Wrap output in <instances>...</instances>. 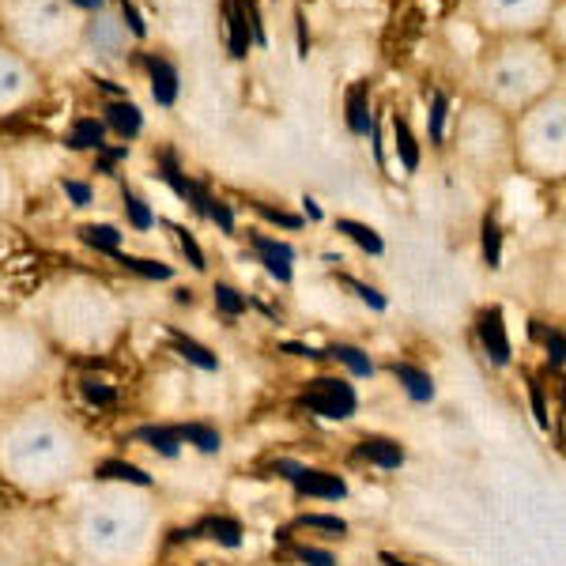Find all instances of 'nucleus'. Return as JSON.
Here are the masks:
<instances>
[{
  "label": "nucleus",
  "mask_w": 566,
  "mask_h": 566,
  "mask_svg": "<svg viewBox=\"0 0 566 566\" xmlns=\"http://www.w3.org/2000/svg\"><path fill=\"white\" fill-rule=\"evenodd\" d=\"M91 464V442L69 412L31 400L0 423V480L31 499L72 488Z\"/></svg>",
  "instance_id": "1"
},
{
  "label": "nucleus",
  "mask_w": 566,
  "mask_h": 566,
  "mask_svg": "<svg viewBox=\"0 0 566 566\" xmlns=\"http://www.w3.org/2000/svg\"><path fill=\"white\" fill-rule=\"evenodd\" d=\"M69 536L84 566H151L163 541V514L148 491L98 483L72 510Z\"/></svg>",
  "instance_id": "2"
},
{
  "label": "nucleus",
  "mask_w": 566,
  "mask_h": 566,
  "mask_svg": "<svg viewBox=\"0 0 566 566\" xmlns=\"http://www.w3.org/2000/svg\"><path fill=\"white\" fill-rule=\"evenodd\" d=\"M566 84L563 53L552 39H491L472 61L469 98L517 117L541 103L552 87Z\"/></svg>",
  "instance_id": "3"
},
{
  "label": "nucleus",
  "mask_w": 566,
  "mask_h": 566,
  "mask_svg": "<svg viewBox=\"0 0 566 566\" xmlns=\"http://www.w3.org/2000/svg\"><path fill=\"white\" fill-rule=\"evenodd\" d=\"M39 328L53 352L98 355L125 336V306L109 283L87 272H72L45 291Z\"/></svg>",
  "instance_id": "4"
},
{
  "label": "nucleus",
  "mask_w": 566,
  "mask_h": 566,
  "mask_svg": "<svg viewBox=\"0 0 566 566\" xmlns=\"http://www.w3.org/2000/svg\"><path fill=\"white\" fill-rule=\"evenodd\" d=\"M0 42L39 72L61 69L84 45V12L69 0H0Z\"/></svg>",
  "instance_id": "5"
},
{
  "label": "nucleus",
  "mask_w": 566,
  "mask_h": 566,
  "mask_svg": "<svg viewBox=\"0 0 566 566\" xmlns=\"http://www.w3.org/2000/svg\"><path fill=\"white\" fill-rule=\"evenodd\" d=\"M510 155L517 175L533 181L566 178V84L510 117Z\"/></svg>",
  "instance_id": "6"
},
{
  "label": "nucleus",
  "mask_w": 566,
  "mask_h": 566,
  "mask_svg": "<svg viewBox=\"0 0 566 566\" xmlns=\"http://www.w3.org/2000/svg\"><path fill=\"white\" fill-rule=\"evenodd\" d=\"M450 144L453 155L472 178L499 181L514 175V155H510V117L499 109L464 98L450 114Z\"/></svg>",
  "instance_id": "7"
},
{
  "label": "nucleus",
  "mask_w": 566,
  "mask_h": 566,
  "mask_svg": "<svg viewBox=\"0 0 566 566\" xmlns=\"http://www.w3.org/2000/svg\"><path fill=\"white\" fill-rule=\"evenodd\" d=\"M53 348L39 322L0 317V400L27 397L45 378Z\"/></svg>",
  "instance_id": "8"
},
{
  "label": "nucleus",
  "mask_w": 566,
  "mask_h": 566,
  "mask_svg": "<svg viewBox=\"0 0 566 566\" xmlns=\"http://www.w3.org/2000/svg\"><path fill=\"white\" fill-rule=\"evenodd\" d=\"M464 15L483 39H544L559 23L563 0H464Z\"/></svg>",
  "instance_id": "9"
},
{
  "label": "nucleus",
  "mask_w": 566,
  "mask_h": 566,
  "mask_svg": "<svg viewBox=\"0 0 566 566\" xmlns=\"http://www.w3.org/2000/svg\"><path fill=\"white\" fill-rule=\"evenodd\" d=\"M45 91V72H39L27 57L0 42V122L31 109Z\"/></svg>",
  "instance_id": "10"
},
{
  "label": "nucleus",
  "mask_w": 566,
  "mask_h": 566,
  "mask_svg": "<svg viewBox=\"0 0 566 566\" xmlns=\"http://www.w3.org/2000/svg\"><path fill=\"white\" fill-rule=\"evenodd\" d=\"M295 408H303L310 416H322V419H352L355 408H359V392L348 378H314L306 381V389L295 397Z\"/></svg>",
  "instance_id": "11"
},
{
  "label": "nucleus",
  "mask_w": 566,
  "mask_h": 566,
  "mask_svg": "<svg viewBox=\"0 0 566 566\" xmlns=\"http://www.w3.org/2000/svg\"><path fill=\"white\" fill-rule=\"evenodd\" d=\"M84 50H98V57L106 61L122 57L129 50V27L122 23V15L109 12V8L84 15V45H80V53Z\"/></svg>",
  "instance_id": "12"
},
{
  "label": "nucleus",
  "mask_w": 566,
  "mask_h": 566,
  "mask_svg": "<svg viewBox=\"0 0 566 566\" xmlns=\"http://www.w3.org/2000/svg\"><path fill=\"white\" fill-rule=\"evenodd\" d=\"M476 336H480V348L488 355L495 367H510L514 359V344H510V333H506V317H502V306H488L480 310L476 317Z\"/></svg>",
  "instance_id": "13"
},
{
  "label": "nucleus",
  "mask_w": 566,
  "mask_h": 566,
  "mask_svg": "<svg viewBox=\"0 0 566 566\" xmlns=\"http://www.w3.org/2000/svg\"><path fill=\"white\" fill-rule=\"evenodd\" d=\"M291 483H295L298 499H322V502L348 499V483H344V476H336V472H328V469H298L295 476H291Z\"/></svg>",
  "instance_id": "14"
},
{
  "label": "nucleus",
  "mask_w": 566,
  "mask_h": 566,
  "mask_svg": "<svg viewBox=\"0 0 566 566\" xmlns=\"http://www.w3.org/2000/svg\"><path fill=\"white\" fill-rule=\"evenodd\" d=\"M355 458L374 464V469H400V464L408 461L405 446L397 442V438H386V434H363L359 442H355Z\"/></svg>",
  "instance_id": "15"
},
{
  "label": "nucleus",
  "mask_w": 566,
  "mask_h": 566,
  "mask_svg": "<svg viewBox=\"0 0 566 566\" xmlns=\"http://www.w3.org/2000/svg\"><path fill=\"white\" fill-rule=\"evenodd\" d=\"M250 245L258 250V258H261V264L269 269V276L272 280H280V283H291V261H295V250H291L287 242H276V239H264V234H253L250 239Z\"/></svg>",
  "instance_id": "16"
},
{
  "label": "nucleus",
  "mask_w": 566,
  "mask_h": 566,
  "mask_svg": "<svg viewBox=\"0 0 566 566\" xmlns=\"http://www.w3.org/2000/svg\"><path fill=\"white\" fill-rule=\"evenodd\" d=\"M389 374L400 381V389L408 392V397L416 400V405H427V400H434V378L427 374L423 367H416V363H389Z\"/></svg>",
  "instance_id": "17"
},
{
  "label": "nucleus",
  "mask_w": 566,
  "mask_h": 566,
  "mask_svg": "<svg viewBox=\"0 0 566 566\" xmlns=\"http://www.w3.org/2000/svg\"><path fill=\"white\" fill-rule=\"evenodd\" d=\"M167 336H170L175 352L189 363V367H197V370H205V374H216V370H219V359H216V352H212V348H205V344L193 340V336H186V333H181V328H175V325L167 328Z\"/></svg>",
  "instance_id": "18"
},
{
  "label": "nucleus",
  "mask_w": 566,
  "mask_h": 566,
  "mask_svg": "<svg viewBox=\"0 0 566 566\" xmlns=\"http://www.w3.org/2000/svg\"><path fill=\"white\" fill-rule=\"evenodd\" d=\"M95 480L98 483H125V488H140V491H151V476L136 464H125V461H98L95 464Z\"/></svg>",
  "instance_id": "19"
},
{
  "label": "nucleus",
  "mask_w": 566,
  "mask_h": 566,
  "mask_svg": "<svg viewBox=\"0 0 566 566\" xmlns=\"http://www.w3.org/2000/svg\"><path fill=\"white\" fill-rule=\"evenodd\" d=\"M103 114H106V129H114L122 140H133V136L144 129L140 106L129 103V98H125V103H106Z\"/></svg>",
  "instance_id": "20"
},
{
  "label": "nucleus",
  "mask_w": 566,
  "mask_h": 566,
  "mask_svg": "<svg viewBox=\"0 0 566 566\" xmlns=\"http://www.w3.org/2000/svg\"><path fill=\"white\" fill-rule=\"evenodd\" d=\"M23 205V186H20V175H15L12 159L0 155V219H12L20 212Z\"/></svg>",
  "instance_id": "21"
},
{
  "label": "nucleus",
  "mask_w": 566,
  "mask_h": 566,
  "mask_svg": "<svg viewBox=\"0 0 566 566\" xmlns=\"http://www.w3.org/2000/svg\"><path fill=\"white\" fill-rule=\"evenodd\" d=\"M295 528L322 533V536H328V541H344V536L352 533V525L344 522V517H336V514H298L295 522L287 525V533H295Z\"/></svg>",
  "instance_id": "22"
},
{
  "label": "nucleus",
  "mask_w": 566,
  "mask_h": 566,
  "mask_svg": "<svg viewBox=\"0 0 566 566\" xmlns=\"http://www.w3.org/2000/svg\"><path fill=\"white\" fill-rule=\"evenodd\" d=\"M133 438H136V442L148 446V450L163 453V458H178V453H181L178 427H136Z\"/></svg>",
  "instance_id": "23"
},
{
  "label": "nucleus",
  "mask_w": 566,
  "mask_h": 566,
  "mask_svg": "<svg viewBox=\"0 0 566 566\" xmlns=\"http://www.w3.org/2000/svg\"><path fill=\"white\" fill-rule=\"evenodd\" d=\"M178 438H181V446H193V450L200 453H219L223 450V434L216 431L212 423H178Z\"/></svg>",
  "instance_id": "24"
},
{
  "label": "nucleus",
  "mask_w": 566,
  "mask_h": 566,
  "mask_svg": "<svg viewBox=\"0 0 566 566\" xmlns=\"http://www.w3.org/2000/svg\"><path fill=\"white\" fill-rule=\"evenodd\" d=\"M193 536H208V541H216L223 547H239L242 544V525L227 514L223 517H205V522L193 528Z\"/></svg>",
  "instance_id": "25"
},
{
  "label": "nucleus",
  "mask_w": 566,
  "mask_h": 566,
  "mask_svg": "<svg viewBox=\"0 0 566 566\" xmlns=\"http://www.w3.org/2000/svg\"><path fill=\"white\" fill-rule=\"evenodd\" d=\"M80 239H84L91 250H98V253H122V242H125V234L117 231V227H109V223H84L80 227Z\"/></svg>",
  "instance_id": "26"
},
{
  "label": "nucleus",
  "mask_w": 566,
  "mask_h": 566,
  "mask_svg": "<svg viewBox=\"0 0 566 566\" xmlns=\"http://www.w3.org/2000/svg\"><path fill=\"white\" fill-rule=\"evenodd\" d=\"M336 231H340L348 242L359 245L363 253H374V258H378V253L386 250V242H381V234L374 231V227L359 223V219H336Z\"/></svg>",
  "instance_id": "27"
},
{
  "label": "nucleus",
  "mask_w": 566,
  "mask_h": 566,
  "mask_svg": "<svg viewBox=\"0 0 566 566\" xmlns=\"http://www.w3.org/2000/svg\"><path fill=\"white\" fill-rule=\"evenodd\" d=\"M325 359H336V363H344L355 378H374V359L363 348H355V344H333V348H325Z\"/></svg>",
  "instance_id": "28"
},
{
  "label": "nucleus",
  "mask_w": 566,
  "mask_h": 566,
  "mask_svg": "<svg viewBox=\"0 0 566 566\" xmlns=\"http://www.w3.org/2000/svg\"><path fill=\"white\" fill-rule=\"evenodd\" d=\"M148 69H151V91H155V98H159L163 106H170V103H175V95H178V72L170 69L163 57H151Z\"/></svg>",
  "instance_id": "29"
},
{
  "label": "nucleus",
  "mask_w": 566,
  "mask_h": 566,
  "mask_svg": "<svg viewBox=\"0 0 566 566\" xmlns=\"http://www.w3.org/2000/svg\"><path fill=\"white\" fill-rule=\"evenodd\" d=\"M227 34H231L234 57H245V50H250V15L239 4H227Z\"/></svg>",
  "instance_id": "30"
},
{
  "label": "nucleus",
  "mask_w": 566,
  "mask_h": 566,
  "mask_svg": "<svg viewBox=\"0 0 566 566\" xmlns=\"http://www.w3.org/2000/svg\"><path fill=\"white\" fill-rule=\"evenodd\" d=\"M392 140H397V155H400V163H405V170H419V144L400 114L392 117Z\"/></svg>",
  "instance_id": "31"
},
{
  "label": "nucleus",
  "mask_w": 566,
  "mask_h": 566,
  "mask_svg": "<svg viewBox=\"0 0 566 566\" xmlns=\"http://www.w3.org/2000/svg\"><path fill=\"white\" fill-rule=\"evenodd\" d=\"M212 298H216V310L223 317H242L245 310H250V298L242 295L234 283H216L212 287Z\"/></svg>",
  "instance_id": "32"
},
{
  "label": "nucleus",
  "mask_w": 566,
  "mask_h": 566,
  "mask_svg": "<svg viewBox=\"0 0 566 566\" xmlns=\"http://www.w3.org/2000/svg\"><path fill=\"white\" fill-rule=\"evenodd\" d=\"M533 336L544 344L547 352V363H552L555 370H563V355H566V344H563V328L555 325H544V322H533Z\"/></svg>",
  "instance_id": "33"
},
{
  "label": "nucleus",
  "mask_w": 566,
  "mask_h": 566,
  "mask_svg": "<svg viewBox=\"0 0 566 566\" xmlns=\"http://www.w3.org/2000/svg\"><path fill=\"white\" fill-rule=\"evenodd\" d=\"M117 261L125 264L129 272H136V276H148V280H170L175 276V269L163 261H148V258H129V253H114Z\"/></svg>",
  "instance_id": "34"
},
{
  "label": "nucleus",
  "mask_w": 566,
  "mask_h": 566,
  "mask_svg": "<svg viewBox=\"0 0 566 566\" xmlns=\"http://www.w3.org/2000/svg\"><path fill=\"white\" fill-rule=\"evenodd\" d=\"M446 125H450V103H446L442 91H434L431 114H427V129H431V144H442V140H446Z\"/></svg>",
  "instance_id": "35"
},
{
  "label": "nucleus",
  "mask_w": 566,
  "mask_h": 566,
  "mask_svg": "<svg viewBox=\"0 0 566 566\" xmlns=\"http://www.w3.org/2000/svg\"><path fill=\"white\" fill-rule=\"evenodd\" d=\"M80 397H84L91 408H109L117 400V389L98 378H80Z\"/></svg>",
  "instance_id": "36"
},
{
  "label": "nucleus",
  "mask_w": 566,
  "mask_h": 566,
  "mask_svg": "<svg viewBox=\"0 0 566 566\" xmlns=\"http://www.w3.org/2000/svg\"><path fill=\"white\" fill-rule=\"evenodd\" d=\"M483 261H488V269H499L502 264V231L495 216L483 219Z\"/></svg>",
  "instance_id": "37"
},
{
  "label": "nucleus",
  "mask_w": 566,
  "mask_h": 566,
  "mask_svg": "<svg viewBox=\"0 0 566 566\" xmlns=\"http://www.w3.org/2000/svg\"><path fill=\"white\" fill-rule=\"evenodd\" d=\"M167 227L178 234V245H181V253L189 258V264H193L197 272H205L208 269V258H205V250H200V242L193 239V231H189V227H178V223H167Z\"/></svg>",
  "instance_id": "38"
},
{
  "label": "nucleus",
  "mask_w": 566,
  "mask_h": 566,
  "mask_svg": "<svg viewBox=\"0 0 566 566\" xmlns=\"http://www.w3.org/2000/svg\"><path fill=\"white\" fill-rule=\"evenodd\" d=\"M122 200H125V216H129V223L136 227V231H148V227L155 223L151 208L144 205V200L136 197L133 189H122Z\"/></svg>",
  "instance_id": "39"
},
{
  "label": "nucleus",
  "mask_w": 566,
  "mask_h": 566,
  "mask_svg": "<svg viewBox=\"0 0 566 566\" xmlns=\"http://www.w3.org/2000/svg\"><path fill=\"white\" fill-rule=\"evenodd\" d=\"M291 559L303 563V566H336V555L325 552V547H314V544H291Z\"/></svg>",
  "instance_id": "40"
},
{
  "label": "nucleus",
  "mask_w": 566,
  "mask_h": 566,
  "mask_svg": "<svg viewBox=\"0 0 566 566\" xmlns=\"http://www.w3.org/2000/svg\"><path fill=\"white\" fill-rule=\"evenodd\" d=\"M348 125L352 133H367V87H355L348 95Z\"/></svg>",
  "instance_id": "41"
},
{
  "label": "nucleus",
  "mask_w": 566,
  "mask_h": 566,
  "mask_svg": "<svg viewBox=\"0 0 566 566\" xmlns=\"http://www.w3.org/2000/svg\"><path fill=\"white\" fill-rule=\"evenodd\" d=\"M103 125L98 122H80L76 129H72V136H69V144L72 148H103Z\"/></svg>",
  "instance_id": "42"
},
{
  "label": "nucleus",
  "mask_w": 566,
  "mask_h": 566,
  "mask_svg": "<svg viewBox=\"0 0 566 566\" xmlns=\"http://www.w3.org/2000/svg\"><path fill=\"white\" fill-rule=\"evenodd\" d=\"M336 280H340L344 287H352L355 295H359V298H363V303H367V306H374V310H386V295H381L378 287H367V283H359V280H355V276H336Z\"/></svg>",
  "instance_id": "43"
},
{
  "label": "nucleus",
  "mask_w": 566,
  "mask_h": 566,
  "mask_svg": "<svg viewBox=\"0 0 566 566\" xmlns=\"http://www.w3.org/2000/svg\"><path fill=\"white\" fill-rule=\"evenodd\" d=\"M61 189H65V197L76 200V208H87L91 205V186H84V181L65 178V181H61Z\"/></svg>",
  "instance_id": "44"
},
{
  "label": "nucleus",
  "mask_w": 566,
  "mask_h": 566,
  "mask_svg": "<svg viewBox=\"0 0 566 566\" xmlns=\"http://www.w3.org/2000/svg\"><path fill=\"white\" fill-rule=\"evenodd\" d=\"M208 212H212V219L223 231H234V216H231V208L223 205V200H208Z\"/></svg>",
  "instance_id": "45"
},
{
  "label": "nucleus",
  "mask_w": 566,
  "mask_h": 566,
  "mask_svg": "<svg viewBox=\"0 0 566 566\" xmlns=\"http://www.w3.org/2000/svg\"><path fill=\"white\" fill-rule=\"evenodd\" d=\"M258 212H261L264 219H272V223H283V227H298V223H303V219H298V216L276 212V208H264V205H258Z\"/></svg>",
  "instance_id": "46"
},
{
  "label": "nucleus",
  "mask_w": 566,
  "mask_h": 566,
  "mask_svg": "<svg viewBox=\"0 0 566 566\" xmlns=\"http://www.w3.org/2000/svg\"><path fill=\"white\" fill-rule=\"evenodd\" d=\"M76 12H84V15H91V12H103L106 8V0H69Z\"/></svg>",
  "instance_id": "47"
},
{
  "label": "nucleus",
  "mask_w": 566,
  "mask_h": 566,
  "mask_svg": "<svg viewBox=\"0 0 566 566\" xmlns=\"http://www.w3.org/2000/svg\"><path fill=\"white\" fill-rule=\"evenodd\" d=\"M533 408H536V419H541V427H547V408H544L541 386H533Z\"/></svg>",
  "instance_id": "48"
},
{
  "label": "nucleus",
  "mask_w": 566,
  "mask_h": 566,
  "mask_svg": "<svg viewBox=\"0 0 566 566\" xmlns=\"http://www.w3.org/2000/svg\"><path fill=\"white\" fill-rule=\"evenodd\" d=\"M378 559H381V563H386V566H416V563L400 559V555H392V552H381V555H378Z\"/></svg>",
  "instance_id": "49"
}]
</instances>
